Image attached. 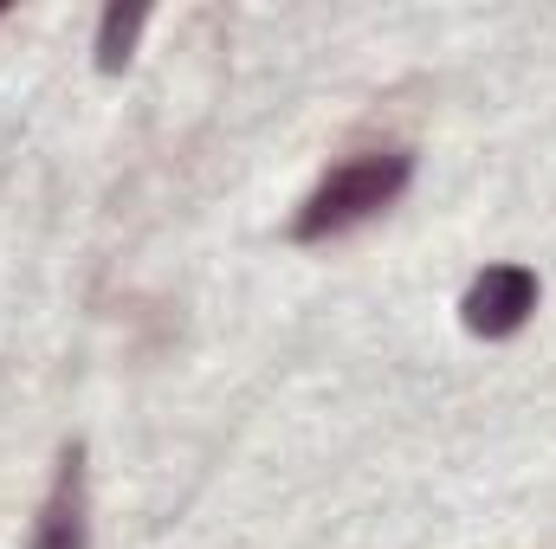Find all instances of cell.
<instances>
[{
  "mask_svg": "<svg viewBox=\"0 0 556 549\" xmlns=\"http://www.w3.org/2000/svg\"><path fill=\"white\" fill-rule=\"evenodd\" d=\"M415 181V155L408 149H363V155H343L298 207L291 220V240L298 246H324V240H343L356 227H369L376 214H389Z\"/></svg>",
  "mask_w": 556,
  "mask_h": 549,
  "instance_id": "1",
  "label": "cell"
},
{
  "mask_svg": "<svg viewBox=\"0 0 556 549\" xmlns=\"http://www.w3.org/2000/svg\"><path fill=\"white\" fill-rule=\"evenodd\" d=\"M538 304H544V278L531 272V266H518V259H505V266H485V272L466 284L459 323L479 343H511L538 317Z\"/></svg>",
  "mask_w": 556,
  "mask_h": 549,
  "instance_id": "2",
  "label": "cell"
},
{
  "mask_svg": "<svg viewBox=\"0 0 556 549\" xmlns=\"http://www.w3.org/2000/svg\"><path fill=\"white\" fill-rule=\"evenodd\" d=\"M26 549H91V498H85V446H65L59 452V472H52V491L33 518V537Z\"/></svg>",
  "mask_w": 556,
  "mask_h": 549,
  "instance_id": "3",
  "label": "cell"
},
{
  "mask_svg": "<svg viewBox=\"0 0 556 549\" xmlns=\"http://www.w3.org/2000/svg\"><path fill=\"white\" fill-rule=\"evenodd\" d=\"M142 26H149V7H142V0H111V7H104V20H98V72H104V78H117V72L130 65Z\"/></svg>",
  "mask_w": 556,
  "mask_h": 549,
  "instance_id": "4",
  "label": "cell"
},
{
  "mask_svg": "<svg viewBox=\"0 0 556 549\" xmlns=\"http://www.w3.org/2000/svg\"><path fill=\"white\" fill-rule=\"evenodd\" d=\"M0 20H7V0H0Z\"/></svg>",
  "mask_w": 556,
  "mask_h": 549,
  "instance_id": "5",
  "label": "cell"
}]
</instances>
